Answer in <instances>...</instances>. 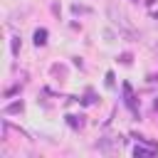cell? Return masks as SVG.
Masks as SVG:
<instances>
[{"mask_svg": "<svg viewBox=\"0 0 158 158\" xmlns=\"http://www.w3.org/2000/svg\"><path fill=\"white\" fill-rule=\"evenodd\" d=\"M106 17L111 20V25L118 27V35H126V37H133V35H136L133 22L128 20V15H126L116 2H109V5H106Z\"/></svg>", "mask_w": 158, "mask_h": 158, "instance_id": "obj_1", "label": "cell"}, {"mask_svg": "<svg viewBox=\"0 0 158 158\" xmlns=\"http://www.w3.org/2000/svg\"><path fill=\"white\" fill-rule=\"evenodd\" d=\"M35 44H37V47H44V44H47V30H42V27L35 30Z\"/></svg>", "mask_w": 158, "mask_h": 158, "instance_id": "obj_2", "label": "cell"}, {"mask_svg": "<svg viewBox=\"0 0 158 158\" xmlns=\"http://www.w3.org/2000/svg\"><path fill=\"white\" fill-rule=\"evenodd\" d=\"M22 109H25L22 101H12V104L5 106V114H22Z\"/></svg>", "mask_w": 158, "mask_h": 158, "instance_id": "obj_3", "label": "cell"}, {"mask_svg": "<svg viewBox=\"0 0 158 158\" xmlns=\"http://www.w3.org/2000/svg\"><path fill=\"white\" fill-rule=\"evenodd\" d=\"M153 153H156L153 146H151V148H143V146H136V148H133V156H136V158H138V156H153Z\"/></svg>", "mask_w": 158, "mask_h": 158, "instance_id": "obj_4", "label": "cell"}, {"mask_svg": "<svg viewBox=\"0 0 158 158\" xmlns=\"http://www.w3.org/2000/svg\"><path fill=\"white\" fill-rule=\"evenodd\" d=\"M10 49H12V54H15V57L20 54V49H22V42H20V37H12V40H10Z\"/></svg>", "mask_w": 158, "mask_h": 158, "instance_id": "obj_5", "label": "cell"}, {"mask_svg": "<svg viewBox=\"0 0 158 158\" xmlns=\"http://www.w3.org/2000/svg\"><path fill=\"white\" fill-rule=\"evenodd\" d=\"M67 118H69V126H74V128H81V126H84L81 116H67Z\"/></svg>", "mask_w": 158, "mask_h": 158, "instance_id": "obj_6", "label": "cell"}, {"mask_svg": "<svg viewBox=\"0 0 158 158\" xmlns=\"http://www.w3.org/2000/svg\"><path fill=\"white\" fill-rule=\"evenodd\" d=\"M114 143H118V146H123V138H121V136H116V138H114ZM99 148H101V151H109L111 146H109L106 141H101V146H99Z\"/></svg>", "mask_w": 158, "mask_h": 158, "instance_id": "obj_7", "label": "cell"}, {"mask_svg": "<svg viewBox=\"0 0 158 158\" xmlns=\"http://www.w3.org/2000/svg\"><path fill=\"white\" fill-rule=\"evenodd\" d=\"M146 7H148V12L153 15V12H158V0H146Z\"/></svg>", "mask_w": 158, "mask_h": 158, "instance_id": "obj_8", "label": "cell"}, {"mask_svg": "<svg viewBox=\"0 0 158 158\" xmlns=\"http://www.w3.org/2000/svg\"><path fill=\"white\" fill-rule=\"evenodd\" d=\"M104 40H106V42H114V40H116V35H114L111 30H104Z\"/></svg>", "mask_w": 158, "mask_h": 158, "instance_id": "obj_9", "label": "cell"}, {"mask_svg": "<svg viewBox=\"0 0 158 158\" xmlns=\"http://www.w3.org/2000/svg\"><path fill=\"white\" fill-rule=\"evenodd\" d=\"M106 86H109V89H114V74H111V72L106 74Z\"/></svg>", "mask_w": 158, "mask_h": 158, "instance_id": "obj_10", "label": "cell"}, {"mask_svg": "<svg viewBox=\"0 0 158 158\" xmlns=\"http://www.w3.org/2000/svg\"><path fill=\"white\" fill-rule=\"evenodd\" d=\"M121 64H131V54H128V52L121 54Z\"/></svg>", "mask_w": 158, "mask_h": 158, "instance_id": "obj_11", "label": "cell"}, {"mask_svg": "<svg viewBox=\"0 0 158 158\" xmlns=\"http://www.w3.org/2000/svg\"><path fill=\"white\" fill-rule=\"evenodd\" d=\"M153 17H156V20H158V12H153Z\"/></svg>", "mask_w": 158, "mask_h": 158, "instance_id": "obj_12", "label": "cell"}, {"mask_svg": "<svg viewBox=\"0 0 158 158\" xmlns=\"http://www.w3.org/2000/svg\"><path fill=\"white\" fill-rule=\"evenodd\" d=\"M156 109H158V101H156Z\"/></svg>", "mask_w": 158, "mask_h": 158, "instance_id": "obj_13", "label": "cell"}, {"mask_svg": "<svg viewBox=\"0 0 158 158\" xmlns=\"http://www.w3.org/2000/svg\"><path fill=\"white\" fill-rule=\"evenodd\" d=\"M131 2H138V0H131Z\"/></svg>", "mask_w": 158, "mask_h": 158, "instance_id": "obj_14", "label": "cell"}]
</instances>
